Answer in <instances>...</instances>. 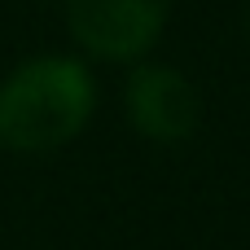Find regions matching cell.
<instances>
[{
	"label": "cell",
	"mask_w": 250,
	"mask_h": 250,
	"mask_svg": "<svg viewBox=\"0 0 250 250\" xmlns=\"http://www.w3.org/2000/svg\"><path fill=\"white\" fill-rule=\"evenodd\" d=\"M176 0H66V26L101 62H136L154 48Z\"/></svg>",
	"instance_id": "obj_2"
},
{
	"label": "cell",
	"mask_w": 250,
	"mask_h": 250,
	"mask_svg": "<svg viewBox=\"0 0 250 250\" xmlns=\"http://www.w3.org/2000/svg\"><path fill=\"white\" fill-rule=\"evenodd\" d=\"M97 110V83L75 57H31L0 83V149L53 154Z\"/></svg>",
	"instance_id": "obj_1"
},
{
	"label": "cell",
	"mask_w": 250,
	"mask_h": 250,
	"mask_svg": "<svg viewBox=\"0 0 250 250\" xmlns=\"http://www.w3.org/2000/svg\"><path fill=\"white\" fill-rule=\"evenodd\" d=\"M127 119L158 145H180L202 123L198 88L171 66H136L127 79Z\"/></svg>",
	"instance_id": "obj_3"
}]
</instances>
